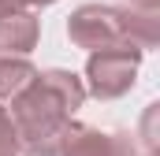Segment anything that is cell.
I'll return each instance as SVG.
<instances>
[{"mask_svg":"<svg viewBox=\"0 0 160 156\" xmlns=\"http://www.w3.org/2000/svg\"><path fill=\"white\" fill-rule=\"evenodd\" d=\"M86 100V85L75 71L52 67L11 100V126L19 138V156H60V134Z\"/></svg>","mask_w":160,"mask_h":156,"instance_id":"cell-1","label":"cell"},{"mask_svg":"<svg viewBox=\"0 0 160 156\" xmlns=\"http://www.w3.org/2000/svg\"><path fill=\"white\" fill-rule=\"evenodd\" d=\"M138 63H142V52L130 48V45H116V48H104V52H89V60H86V82L82 85L97 100H116V97H123V93L134 89Z\"/></svg>","mask_w":160,"mask_h":156,"instance_id":"cell-2","label":"cell"},{"mask_svg":"<svg viewBox=\"0 0 160 156\" xmlns=\"http://www.w3.org/2000/svg\"><path fill=\"white\" fill-rule=\"evenodd\" d=\"M67 37H71V45H78L86 52H104V48H116V45H130L127 41V7L82 4L67 19Z\"/></svg>","mask_w":160,"mask_h":156,"instance_id":"cell-3","label":"cell"},{"mask_svg":"<svg viewBox=\"0 0 160 156\" xmlns=\"http://www.w3.org/2000/svg\"><path fill=\"white\" fill-rule=\"evenodd\" d=\"M60 156H138V149L130 134H104L71 119L60 134Z\"/></svg>","mask_w":160,"mask_h":156,"instance_id":"cell-4","label":"cell"},{"mask_svg":"<svg viewBox=\"0 0 160 156\" xmlns=\"http://www.w3.org/2000/svg\"><path fill=\"white\" fill-rule=\"evenodd\" d=\"M38 15L34 11H15L0 15V56H26L38 45Z\"/></svg>","mask_w":160,"mask_h":156,"instance_id":"cell-5","label":"cell"},{"mask_svg":"<svg viewBox=\"0 0 160 156\" xmlns=\"http://www.w3.org/2000/svg\"><path fill=\"white\" fill-rule=\"evenodd\" d=\"M34 78L38 67L26 56H0V100H15Z\"/></svg>","mask_w":160,"mask_h":156,"instance_id":"cell-6","label":"cell"},{"mask_svg":"<svg viewBox=\"0 0 160 156\" xmlns=\"http://www.w3.org/2000/svg\"><path fill=\"white\" fill-rule=\"evenodd\" d=\"M0 156H19V138H15L8 108H0Z\"/></svg>","mask_w":160,"mask_h":156,"instance_id":"cell-7","label":"cell"},{"mask_svg":"<svg viewBox=\"0 0 160 156\" xmlns=\"http://www.w3.org/2000/svg\"><path fill=\"white\" fill-rule=\"evenodd\" d=\"M15 11H26V0H0V15H15Z\"/></svg>","mask_w":160,"mask_h":156,"instance_id":"cell-8","label":"cell"},{"mask_svg":"<svg viewBox=\"0 0 160 156\" xmlns=\"http://www.w3.org/2000/svg\"><path fill=\"white\" fill-rule=\"evenodd\" d=\"M130 7H142V11H157L160 0H130Z\"/></svg>","mask_w":160,"mask_h":156,"instance_id":"cell-9","label":"cell"},{"mask_svg":"<svg viewBox=\"0 0 160 156\" xmlns=\"http://www.w3.org/2000/svg\"><path fill=\"white\" fill-rule=\"evenodd\" d=\"M26 4H34V7H45V4H56V0H26Z\"/></svg>","mask_w":160,"mask_h":156,"instance_id":"cell-10","label":"cell"}]
</instances>
